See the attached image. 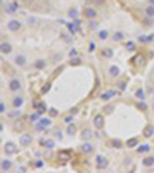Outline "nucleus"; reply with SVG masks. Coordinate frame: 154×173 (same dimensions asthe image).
Segmentation results:
<instances>
[{
  "instance_id": "nucleus-1",
  "label": "nucleus",
  "mask_w": 154,
  "mask_h": 173,
  "mask_svg": "<svg viewBox=\"0 0 154 173\" xmlns=\"http://www.w3.org/2000/svg\"><path fill=\"white\" fill-rule=\"evenodd\" d=\"M51 124H52L51 118H40V119H39V122H35V130H39V131H45L49 125H51Z\"/></svg>"
},
{
  "instance_id": "nucleus-2",
  "label": "nucleus",
  "mask_w": 154,
  "mask_h": 173,
  "mask_svg": "<svg viewBox=\"0 0 154 173\" xmlns=\"http://www.w3.org/2000/svg\"><path fill=\"white\" fill-rule=\"evenodd\" d=\"M3 152H5V155H8V156L16 155L17 153V145L14 142H11V141H8V142H5V145H3Z\"/></svg>"
},
{
  "instance_id": "nucleus-3",
  "label": "nucleus",
  "mask_w": 154,
  "mask_h": 173,
  "mask_svg": "<svg viewBox=\"0 0 154 173\" xmlns=\"http://www.w3.org/2000/svg\"><path fill=\"white\" fill-rule=\"evenodd\" d=\"M96 167L99 170H103V168L108 167V159L105 156H102V155H97L96 156Z\"/></svg>"
},
{
  "instance_id": "nucleus-4",
  "label": "nucleus",
  "mask_w": 154,
  "mask_h": 173,
  "mask_svg": "<svg viewBox=\"0 0 154 173\" xmlns=\"http://www.w3.org/2000/svg\"><path fill=\"white\" fill-rule=\"evenodd\" d=\"M93 124L97 130H102L103 125H105V118H103V114H96L94 119H93Z\"/></svg>"
},
{
  "instance_id": "nucleus-5",
  "label": "nucleus",
  "mask_w": 154,
  "mask_h": 173,
  "mask_svg": "<svg viewBox=\"0 0 154 173\" xmlns=\"http://www.w3.org/2000/svg\"><path fill=\"white\" fill-rule=\"evenodd\" d=\"M34 110H35V111H39L40 114H43V113L48 111V107H46V104H45L43 101H35L34 102Z\"/></svg>"
},
{
  "instance_id": "nucleus-6",
  "label": "nucleus",
  "mask_w": 154,
  "mask_h": 173,
  "mask_svg": "<svg viewBox=\"0 0 154 173\" xmlns=\"http://www.w3.org/2000/svg\"><path fill=\"white\" fill-rule=\"evenodd\" d=\"M6 26H8V29H10L11 33H16V31H19V29L22 28V23H20L19 20L12 19V20L8 22V25H6Z\"/></svg>"
},
{
  "instance_id": "nucleus-7",
  "label": "nucleus",
  "mask_w": 154,
  "mask_h": 173,
  "mask_svg": "<svg viewBox=\"0 0 154 173\" xmlns=\"http://www.w3.org/2000/svg\"><path fill=\"white\" fill-rule=\"evenodd\" d=\"M31 142H33V137H31V135H22L20 139H19V144L22 145V147H28V145H31Z\"/></svg>"
},
{
  "instance_id": "nucleus-8",
  "label": "nucleus",
  "mask_w": 154,
  "mask_h": 173,
  "mask_svg": "<svg viewBox=\"0 0 154 173\" xmlns=\"http://www.w3.org/2000/svg\"><path fill=\"white\" fill-rule=\"evenodd\" d=\"M8 88H10L11 91H19L22 88V83H20L19 79H11L10 83H8Z\"/></svg>"
},
{
  "instance_id": "nucleus-9",
  "label": "nucleus",
  "mask_w": 154,
  "mask_h": 173,
  "mask_svg": "<svg viewBox=\"0 0 154 173\" xmlns=\"http://www.w3.org/2000/svg\"><path fill=\"white\" fill-rule=\"evenodd\" d=\"M3 8H5V11L8 12V14H14V12L17 11V8H19V5H17V2H11V3H5Z\"/></svg>"
},
{
  "instance_id": "nucleus-10",
  "label": "nucleus",
  "mask_w": 154,
  "mask_h": 173,
  "mask_svg": "<svg viewBox=\"0 0 154 173\" xmlns=\"http://www.w3.org/2000/svg\"><path fill=\"white\" fill-rule=\"evenodd\" d=\"M80 150H82L83 153H87V155H89V153H93L94 152V147H93V144L91 142H83L82 145H80Z\"/></svg>"
},
{
  "instance_id": "nucleus-11",
  "label": "nucleus",
  "mask_w": 154,
  "mask_h": 173,
  "mask_svg": "<svg viewBox=\"0 0 154 173\" xmlns=\"http://www.w3.org/2000/svg\"><path fill=\"white\" fill-rule=\"evenodd\" d=\"M80 136H82L83 141H89L93 137V130L91 128H83V130L80 131Z\"/></svg>"
},
{
  "instance_id": "nucleus-12",
  "label": "nucleus",
  "mask_w": 154,
  "mask_h": 173,
  "mask_svg": "<svg viewBox=\"0 0 154 173\" xmlns=\"http://www.w3.org/2000/svg\"><path fill=\"white\" fill-rule=\"evenodd\" d=\"M0 51H2V54H10V53L12 51L11 43H8V42H2V45H0Z\"/></svg>"
},
{
  "instance_id": "nucleus-13",
  "label": "nucleus",
  "mask_w": 154,
  "mask_h": 173,
  "mask_svg": "<svg viewBox=\"0 0 154 173\" xmlns=\"http://www.w3.org/2000/svg\"><path fill=\"white\" fill-rule=\"evenodd\" d=\"M11 167H12V162L10 161V159H2V162H0V168H2V172L11 170Z\"/></svg>"
},
{
  "instance_id": "nucleus-14",
  "label": "nucleus",
  "mask_w": 154,
  "mask_h": 173,
  "mask_svg": "<svg viewBox=\"0 0 154 173\" xmlns=\"http://www.w3.org/2000/svg\"><path fill=\"white\" fill-rule=\"evenodd\" d=\"M14 64L17 66H25L26 65V57L23 54H17L16 56V59H14Z\"/></svg>"
},
{
  "instance_id": "nucleus-15",
  "label": "nucleus",
  "mask_w": 154,
  "mask_h": 173,
  "mask_svg": "<svg viewBox=\"0 0 154 173\" xmlns=\"http://www.w3.org/2000/svg\"><path fill=\"white\" fill-rule=\"evenodd\" d=\"M83 14H85V17H88V19L91 20V19H96V16H97V11L94 10V8H87V10L83 11Z\"/></svg>"
},
{
  "instance_id": "nucleus-16",
  "label": "nucleus",
  "mask_w": 154,
  "mask_h": 173,
  "mask_svg": "<svg viewBox=\"0 0 154 173\" xmlns=\"http://www.w3.org/2000/svg\"><path fill=\"white\" fill-rule=\"evenodd\" d=\"M142 135H143L145 137H151V136L154 135V125H151V124H148V125L143 128V133H142Z\"/></svg>"
},
{
  "instance_id": "nucleus-17",
  "label": "nucleus",
  "mask_w": 154,
  "mask_h": 173,
  "mask_svg": "<svg viewBox=\"0 0 154 173\" xmlns=\"http://www.w3.org/2000/svg\"><path fill=\"white\" fill-rule=\"evenodd\" d=\"M22 105H23V97H22V96H16L14 99H12V107H14V108H20Z\"/></svg>"
},
{
  "instance_id": "nucleus-18",
  "label": "nucleus",
  "mask_w": 154,
  "mask_h": 173,
  "mask_svg": "<svg viewBox=\"0 0 154 173\" xmlns=\"http://www.w3.org/2000/svg\"><path fill=\"white\" fill-rule=\"evenodd\" d=\"M112 96H116V91H114V90H110V91L102 93V94H100V99H102V101H110Z\"/></svg>"
},
{
  "instance_id": "nucleus-19",
  "label": "nucleus",
  "mask_w": 154,
  "mask_h": 173,
  "mask_svg": "<svg viewBox=\"0 0 154 173\" xmlns=\"http://www.w3.org/2000/svg\"><path fill=\"white\" fill-rule=\"evenodd\" d=\"M153 39H154V34H147V36H139L137 40L140 43H148V42H151Z\"/></svg>"
},
{
  "instance_id": "nucleus-20",
  "label": "nucleus",
  "mask_w": 154,
  "mask_h": 173,
  "mask_svg": "<svg viewBox=\"0 0 154 173\" xmlns=\"http://www.w3.org/2000/svg\"><path fill=\"white\" fill-rule=\"evenodd\" d=\"M40 144L43 145V147H46V148H54L56 147V142H54L52 139H40Z\"/></svg>"
},
{
  "instance_id": "nucleus-21",
  "label": "nucleus",
  "mask_w": 154,
  "mask_h": 173,
  "mask_svg": "<svg viewBox=\"0 0 154 173\" xmlns=\"http://www.w3.org/2000/svg\"><path fill=\"white\" fill-rule=\"evenodd\" d=\"M142 164L145 167H153L154 165V156H147L142 159Z\"/></svg>"
},
{
  "instance_id": "nucleus-22",
  "label": "nucleus",
  "mask_w": 154,
  "mask_h": 173,
  "mask_svg": "<svg viewBox=\"0 0 154 173\" xmlns=\"http://www.w3.org/2000/svg\"><path fill=\"white\" fill-rule=\"evenodd\" d=\"M120 74V70H119V66H116V65H112L110 66V76L111 77H117Z\"/></svg>"
},
{
  "instance_id": "nucleus-23",
  "label": "nucleus",
  "mask_w": 154,
  "mask_h": 173,
  "mask_svg": "<svg viewBox=\"0 0 154 173\" xmlns=\"http://www.w3.org/2000/svg\"><path fill=\"white\" fill-rule=\"evenodd\" d=\"M125 39V34L122 33V31H117V33H114V36H112V40L114 42H122Z\"/></svg>"
},
{
  "instance_id": "nucleus-24",
  "label": "nucleus",
  "mask_w": 154,
  "mask_h": 173,
  "mask_svg": "<svg viewBox=\"0 0 154 173\" xmlns=\"http://www.w3.org/2000/svg\"><path fill=\"white\" fill-rule=\"evenodd\" d=\"M76 131H77V127L72 122L66 125V135H76Z\"/></svg>"
},
{
  "instance_id": "nucleus-25",
  "label": "nucleus",
  "mask_w": 154,
  "mask_h": 173,
  "mask_svg": "<svg viewBox=\"0 0 154 173\" xmlns=\"http://www.w3.org/2000/svg\"><path fill=\"white\" fill-rule=\"evenodd\" d=\"M66 26H68V31H70L71 34H76V33H79V29H77V25L74 23V20H72L71 23H66Z\"/></svg>"
},
{
  "instance_id": "nucleus-26",
  "label": "nucleus",
  "mask_w": 154,
  "mask_h": 173,
  "mask_svg": "<svg viewBox=\"0 0 154 173\" xmlns=\"http://www.w3.org/2000/svg\"><path fill=\"white\" fill-rule=\"evenodd\" d=\"M145 16L153 19V17H154V5H149V6L145 8Z\"/></svg>"
},
{
  "instance_id": "nucleus-27",
  "label": "nucleus",
  "mask_w": 154,
  "mask_h": 173,
  "mask_svg": "<svg viewBox=\"0 0 154 173\" xmlns=\"http://www.w3.org/2000/svg\"><path fill=\"white\" fill-rule=\"evenodd\" d=\"M34 66L37 70H43L45 66H46V62H45L43 59H37V60H35V64H34Z\"/></svg>"
},
{
  "instance_id": "nucleus-28",
  "label": "nucleus",
  "mask_w": 154,
  "mask_h": 173,
  "mask_svg": "<svg viewBox=\"0 0 154 173\" xmlns=\"http://www.w3.org/2000/svg\"><path fill=\"white\" fill-rule=\"evenodd\" d=\"M149 150H151V147L148 144H143V145H139L137 147V153H148Z\"/></svg>"
},
{
  "instance_id": "nucleus-29",
  "label": "nucleus",
  "mask_w": 154,
  "mask_h": 173,
  "mask_svg": "<svg viewBox=\"0 0 154 173\" xmlns=\"http://www.w3.org/2000/svg\"><path fill=\"white\" fill-rule=\"evenodd\" d=\"M134 94H136V97H137V99H140V101L145 99V90H142V88H137Z\"/></svg>"
},
{
  "instance_id": "nucleus-30",
  "label": "nucleus",
  "mask_w": 154,
  "mask_h": 173,
  "mask_svg": "<svg viewBox=\"0 0 154 173\" xmlns=\"http://www.w3.org/2000/svg\"><path fill=\"white\" fill-rule=\"evenodd\" d=\"M77 16H79V11H77L76 8H71V10L68 11V17H71L72 20H74V19H77Z\"/></svg>"
},
{
  "instance_id": "nucleus-31",
  "label": "nucleus",
  "mask_w": 154,
  "mask_h": 173,
  "mask_svg": "<svg viewBox=\"0 0 154 173\" xmlns=\"http://www.w3.org/2000/svg\"><path fill=\"white\" fill-rule=\"evenodd\" d=\"M137 144H139L137 137H131V139L126 141V145H128V147H137Z\"/></svg>"
},
{
  "instance_id": "nucleus-32",
  "label": "nucleus",
  "mask_w": 154,
  "mask_h": 173,
  "mask_svg": "<svg viewBox=\"0 0 154 173\" xmlns=\"http://www.w3.org/2000/svg\"><path fill=\"white\" fill-rule=\"evenodd\" d=\"M102 54H103V57H108V59H110V57L114 56V51H112L111 48H105V50L102 51Z\"/></svg>"
},
{
  "instance_id": "nucleus-33",
  "label": "nucleus",
  "mask_w": 154,
  "mask_h": 173,
  "mask_svg": "<svg viewBox=\"0 0 154 173\" xmlns=\"http://www.w3.org/2000/svg\"><path fill=\"white\" fill-rule=\"evenodd\" d=\"M111 145L114 148H122V145H123V142H122L120 139H111Z\"/></svg>"
},
{
  "instance_id": "nucleus-34",
  "label": "nucleus",
  "mask_w": 154,
  "mask_h": 173,
  "mask_svg": "<svg viewBox=\"0 0 154 173\" xmlns=\"http://www.w3.org/2000/svg\"><path fill=\"white\" fill-rule=\"evenodd\" d=\"M39 119H40V113H39V111L29 114V121H31V122H39Z\"/></svg>"
},
{
  "instance_id": "nucleus-35",
  "label": "nucleus",
  "mask_w": 154,
  "mask_h": 173,
  "mask_svg": "<svg viewBox=\"0 0 154 173\" xmlns=\"http://www.w3.org/2000/svg\"><path fill=\"white\" fill-rule=\"evenodd\" d=\"M99 39H100V40H106L108 39V31L106 29H102V31H99Z\"/></svg>"
},
{
  "instance_id": "nucleus-36",
  "label": "nucleus",
  "mask_w": 154,
  "mask_h": 173,
  "mask_svg": "<svg viewBox=\"0 0 154 173\" xmlns=\"http://www.w3.org/2000/svg\"><path fill=\"white\" fill-rule=\"evenodd\" d=\"M48 113H49V116H51V118H57L59 116V110H56V108H49Z\"/></svg>"
},
{
  "instance_id": "nucleus-37",
  "label": "nucleus",
  "mask_w": 154,
  "mask_h": 173,
  "mask_svg": "<svg viewBox=\"0 0 154 173\" xmlns=\"http://www.w3.org/2000/svg\"><path fill=\"white\" fill-rule=\"evenodd\" d=\"M20 114H22V113H20V110H17V108H16L14 111H11L10 114H8V116H10V118H19Z\"/></svg>"
},
{
  "instance_id": "nucleus-38",
  "label": "nucleus",
  "mask_w": 154,
  "mask_h": 173,
  "mask_svg": "<svg viewBox=\"0 0 154 173\" xmlns=\"http://www.w3.org/2000/svg\"><path fill=\"white\" fill-rule=\"evenodd\" d=\"M125 48H126L128 51H134V50H136V45H134V42H128Z\"/></svg>"
},
{
  "instance_id": "nucleus-39",
  "label": "nucleus",
  "mask_w": 154,
  "mask_h": 173,
  "mask_svg": "<svg viewBox=\"0 0 154 173\" xmlns=\"http://www.w3.org/2000/svg\"><path fill=\"white\" fill-rule=\"evenodd\" d=\"M88 51H89V53L96 51V42H89V45H88Z\"/></svg>"
},
{
  "instance_id": "nucleus-40",
  "label": "nucleus",
  "mask_w": 154,
  "mask_h": 173,
  "mask_svg": "<svg viewBox=\"0 0 154 173\" xmlns=\"http://www.w3.org/2000/svg\"><path fill=\"white\" fill-rule=\"evenodd\" d=\"M137 108H139V110H147V108H148V105L142 101V102H139V104H137Z\"/></svg>"
},
{
  "instance_id": "nucleus-41",
  "label": "nucleus",
  "mask_w": 154,
  "mask_h": 173,
  "mask_svg": "<svg viewBox=\"0 0 154 173\" xmlns=\"http://www.w3.org/2000/svg\"><path fill=\"white\" fill-rule=\"evenodd\" d=\"M63 122H65L66 125H68V124H71V122H72V114H70V116H65V118H63Z\"/></svg>"
},
{
  "instance_id": "nucleus-42",
  "label": "nucleus",
  "mask_w": 154,
  "mask_h": 173,
  "mask_svg": "<svg viewBox=\"0 0 154 173\" xmlns=\"http://www.w3.org/2000/svg\"><path fill=\"white\" fill-rule=\"evenodd\" d=\"M97 25H99L97 22L94 20V19H91V22H89V28H91V29H96V28H97Z\"/></svg>"
},
{
  "instance_id": "nucleus-43",
  "label": "nucleus",
  "mask_w": 154,
  "mask_h": 173,
  "mask_svg": "<svg viewBox=\"0 0 154 173\" xmlns=\"http://www.w3.org/2000/svg\"><path fill=\"white\" fill-rule=\"evenodd\" d=\"M70 64H71V65H79V64H80V57H74V59H72Z\"/></svg>"
},
{
  "instance_id": "nucleus-44",
  "label": "nucleus",
  "mask_w": 154,
  "mask_h": 173,
  "mask_svg": "<svg viewBox=\"0 0 154 173\" xmlns=\"http://www.w3.org/2000/svg\"><path fill=\"white\" fill-rule=\"evenodd\" d=\"M6 111V105L5 102H0V113H5Z\"/></svg>"
},
{
  "instance_id": "nucleus-45",
  "label": "nucleus",
  "mask_w": 154,
  "mask_h": 173,
  "mask_svg": "<svg viewBox=\"0 0 154 173\" xmlns=\"http://www.w3.org/2000/svg\"><path fill=\"white\" fill-rule=\"evenodd\" d=\"M28 23H29V25H35V23H37V19H35V17H29V19H28Z\"/></svg>"
},
{
  "instance_id": "nucleus-46",
  "label": "nucleus",
  "mask_w": 154,
  "mask_h": 173,
  "mask_svg": "<svg viewBox=\"0 0 154 173\" xmlns=\"http://www.w3.org/2000/svg\"><path fill=\"white\" fill-rule=\"evenodd\" d=\"M68 56H70V57H74V56H77V50H76V48H72V50L70 51V54H68Z\"/></svg>"
},
{
  "instance_id": "nucleus-47",
  "label": "nucleus",
  "mask_w": 154,
  "mask_h": 173,
  "mask_svg": "<svg viewBox=\"0 0 154 173\" xmlns=\"http://www.w3.org/2000/svg\"><path fill=\"white\" fill-rule=\"evenodd\" d=\"M63 158L70 159V153H66V152H62V153H60V159H63Z\"/></svg>"
},
{
  "instance_id": "nucleus-48",
  "label": "nucleus",
  "mask_w": 154,
  "mask_h": 173,
  "mask_svg": "<svg viewBox=\"0 0 154 173\" xmlns=\"http://www.w3.org/2000/svg\"><path fill=\"white\" fill-rule=\"evenodd\" d=\"M49 88H51V85H49V83H46V85L42 88V93H48V91H49Z\"/></svg>"
},
{
  "instance_id": "nucleus-49",
  "label": "nucleus",
  "mask_w": 154,
  "mask_h": 173,
  "mask_svg": "<svg viewBox=\"0 0 154 173\" xmlns=\"http://www.w3.org/2000/svg\"><path fill=\"white\" fill-rule=\"evenodd\" d=\"M37 168H40V167H43V161H35V164H34Z\"/></svg>"
},
{
  "instance_id": "nucleus-50",
  "label": "nucleus",
  "mask_w": 154,
  "mask_h": 173,
  "mask_svg": "<svg viewBox=\"0 0 154 173\" xmlns=\"http://www.w3.org/2000/svg\"><path fill=\"white\" fill-rule=\"evenodd\" d=\"M125 87H126L125 82H120V83H119V88H120V90H125Z\"/></svg>"
},
{
  "instance_id": "nucleus-51",
  "label": "nucleus",
  "mask_w": 154,
  "mask_h": 173,
  "mask_svg": "<svg viewBox=\"0 0 154 173\" xmlns=\"http://www.w3.org/2000/svg\"><path fill=\"white\" fill-rule=\"evenodd\" d=\"M105 110H106V113H111V111H112V105H108Z\"/></svg>"
},
{
  "instance_id": "nucleus-52",
  "label": "nucleus",
  "mask_w": 154,
  "mask_h": 173,
  "mask_svg": "<svg viewBox=\"0 0 154 173\" xmlns=\"http://www.w3.org/2000/svg\"><path fill=\"white\" fill-rule=\"evenodd\" d=\"M93 2H94V3H97V5H102V3L105 2V0H93Z\"/></svg>"
},
{
  "instance_id": "nucleus-53",
  "label": "nucleus",
  "mask_w": 154,
  "mask_h": 173,
  "mask_svg": "<svg viewBox=\"0 0 154 173\" xmlns=\"http://www.w3.org/2000/svg\"><path fill=\"white\" fill-rule=\"evenodd\" d=\"M149 2V5H154V0H148Z\"/></svg>"
},
{
  "instance_id": "nucleus-54",
  "label": "nucleus",
  "mask_w": 154,
  "mask_h": 173,
  "mask_svg": "<svg viewBox=\"0 0 154 173\" xmlns=\"http://www.w3.org/2000/svg\"><path fill=\"white\" fill-rule=\"evenodd\" d=\"M153 110H154V102H153Z\"/></svg>"
}]
</instances>
